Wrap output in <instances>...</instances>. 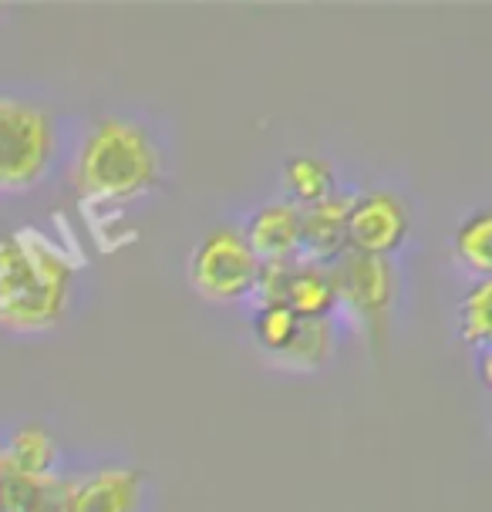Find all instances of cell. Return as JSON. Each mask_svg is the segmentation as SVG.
I'll use <instances>...</instances> for the list:
<instances>
[{"mask_svg":"<svg viewBox=\"0 0 492 512\" xmlns=\"http://www.w3.org/2000/svg\"><path fill=\"white\" fill-rule=\"evenodd\" d=\"M78 267L41 230L0 236V327L11 334H48L65 320Z\"/></svg>","mask_w":492,"mask_h":512,"instance_id":"obj_1","label":"cell"},{"mask_svg":"<svg viewBox=\"0 0 492 512\" xmlns=\"http://www.w3.org/2000/svg\"><path fill=\"white\" fill-rule=\"evenodd\" d=\"M162 149L135 118L105 115L71 152V189L85 206H129L162 182Z\"/></svg>","mask_w":492,"mask_h":512,"instance_id":"obj_2","label":"cell"},{"mask_svg":"<svg viewBox=\"0 0 492 512\" xmlns=\"http://www.w3.org/2000/svg\"><path fill=\"white\" fill-rule=\"evenodd\" d=\"M61 159V122L38 98L0 91V196L38 189Z\"/></svg>","mask_w":492,"mask_h":512,"instance_id":"obj_3","label":"cell"},{"mask_svg":"<svg viewBox=\"0 0 492 512\" xmlns=\"http://www.w3.org/2000/svg\"><path fill=\"white\" fill-rule=\"evenodd\" d=\"M260 260L240 226H213L189 256V283L209 304H240L257 294Z\"/></svg>","mask_w":492,"mask_h":512,"instance_id":"obj_4","label":"cell"},{"mask_svg":"<svg viewBox=\"0 0 492 512\" xmlns=\"http://www.w3.org/2000/svg\"><path fill=\"white\" fill-rule=\"evenodd\" d=\"M331 277L337 287V310L344 307L364 331L381 341L398 294V277L391 260L344 253L341 260L331 263Z\"/></svg>","mask_w":492,"mask_h":512,"instance_id":"obj_5","label":"cell"},{"mask_svg":"<svg viewBox=\"0 0 492 512\" xmlns=\"http://www.w3.org/2000/svg\"><path fill=\"white\" fill-rule=\"evenodd\" d=\"M260 300H277L297 320H331L337 314V287L331 267L311 260H290L260 267L257 294Z\"/></svg>","mask_w":492,"mask_h":512,"instance_id":"obj_6","label":"cell"},{"mask_svg":"<svg viewBox=\"0 0 492 512\" xmlns=\"http://www.w3.org/2000/svg\"><path fill=\"white\" fill-rule=\"evenodd\" d=\"M344 236H348V253L391 260L408 240V209L395 192L385 189L351 196L348 216H344Z\"/></svg>","mask_w":492,"mask_h":512,"instance_id":"obj_7","label":"cell"},{"mask_svg":"<svg viewBox=\"0 0 492 512\" xmlns=\"http://www.w3.org/2000/svg\"><path fill=\"white\" fill-rule=\"evenodd\" d=\"M145 479L129 465H105L71 479L68 512H142Z\"/></svg>","mask_w":492,"mask_h":512,"instance_id":"obj_8","label":"cell"},{"mask_svg":"<svg viewBox=\"0 0 492 512\" xmlns=\"http://www.w3.org/2000/svg\"><path fill=\"white\" fill-rule=\"evenodd\" d=\"M243 240L250 243L260 267L300 260V206L290 199H270L243 226Z\"/></svg>","mask_w":492,"mask_h":512,"instance_id":"obj_9","label":"cell"},{"mask_svg":"<svg viewBox=\"0 0 492 512\" xmlns=\"http://www.w3.org/2000/svg\"><path fill=\"white\" fill-rule=\"evenodd\" d=\"M348 199L351 196H331L300 209V260L331 267L348 253V236H344Z\"/></svg>","mask_w":492,"mask_h":512,"instance_id":"obj_10","label":"cell"},{"mask_svg":"<svg viewBox=\"0 0 492 512\" xmlns=\"http://www.w3.org/2000/svg\"><path fill=\"white\" fill-rule=\"evenodd\" d=\"M0 455H4L7 469L17 475H34V479L61 475V445L41 422L17 425L0 445Z\"/></svg>","mask_w":492,"mask_h":512,"instance_id":"obj_11","label":"cell"},{"mask_svg":"<svg viewBox=\"0 0 492 512\" xmlns=\"http://www.w3.org/2000/svg\"><path fill=\"white\" fill-rule=\"evenodd\" d=\"M71 479L68 475H17L7 469L0 512H68Z\"/></svg>","mask_w":492,"mask_h":512,"instance_id":"obj_12","label":"cell"},{"mask_svg":"<svg viewBox=\"0 0 492 512\" xmlns=\"http://www.w3.org/2000/svg\"><path fill=\"white\" fill-rule=\"evenodd\" d=\"M284 186H287V199L300 209L337 196L334 166L321 159V155H294V159H287Z\"/></svg>","mask_w":492,"mask_h":512,"instance_id":"obj_13","label":"cell"},{"mask_svg":"<svg viewBox=\"0 0 492 512\" xmlns=\"http://www.w3.org/2000/svg\"><path fill=\"white\" fill-rule=\"evenodd\" d=\"M334 358V324L331 320H300L297 334L280 358V368L290 371H317Z\"/></svg>","mask_w":492,"mask_h":512,"instance_id":"obj_14","label":"cell"},{"mask_svg":"<svg viewBox=\"0 0 492 512\" xmlns=\"http://www.w3.org/2000/svg\"><path fill=\"white\" fill-rule=\"evenodd\" d=\"M489 236H492L489 209H476L472 216H466L459 226H455V236H452L455 263H459L466 273H472L476 280H489V273H492Z\"/></svg>","mask_w":492,"mask_h":512,"instance_id":"obj_15","label":"cell"},{"mask_svg":"<svg viewBox=\"0 0 492 512\" xmlns=\"http://www.w3.org/2000/svg\"><path fill=\"white\" fill-rule=\"evenodd\" d=\"M489 294L492 283L489 280H472L466 287V294L459 297V307H455V331H459V341L476 347H489Z\"/></svg>","mask_w":492,"mask_h":512,"instance_id":"obj_16","label":"cell"},{"mask_svg":"<svg viewBox=\"0 0 492 512\" xmlns=\"http://www.w3.org/2000/svg\"><path fill=\"white\" fill-rule=\"evenodd\" d=\"M297 324L300 320L290 314L284 304H277V300H260V307L253 310V317H250L253 341H257L260 351H267L270 358H280V354L287 351L297 334Z\"/></svg>","mask_w":492,"mask_h":512,"instance_id":"obj_17","label":"cell"},{"mask_svg":"<svg viewBox=\"0 0 492 512\" xmlns=\"http://www.w3.org/2000/svg\"><path fill=\"white\" fill-rule=\"evenodd\" d=\"M4 482H7V462H4V455H0V499H4Z\"/></svg>","mask_w":492,"mask_h":512,"instance_id":"obj_18","label":"cell"}]
</instances>
